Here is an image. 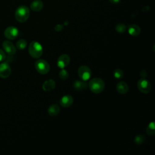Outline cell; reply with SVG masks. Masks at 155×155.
Returning <instances> with one entry per match:
<instances>
[{"mask_svg": "<svg viewBox=\"0 0 155 155\" xmlns=\"http://www.w3.org/2000/svg\"><path fill=\"white\" fill-rule=\"evenodd\" d=\"M6 58V55L4 50L0 48V62L4 61Z\"/></svg>", "mask_w": 155, "mask_h": 155, "instance_id": "cb8c5ba5", "label": "cell"}, {"mask_svg": "<svg viewBox=\"0 0 155 155\" xmlns=\"http://www.w3.org/2000/svg\"><path fill=\"white\" fill-rule=\"evenodd\" d=\"M128 31L130 35L133 36H137L140 33V28L137 25L131 24L128 25Z\"/></svg>", "mask_w": 155, "mask_h": 155, "instance_id": "5bb4252c", "label": "cell"}, {"mask_svg": "<svg viewBox=\"0 0 155 155\" xmlns=\"http://www.w3.org/2000/svg\"><path fill=\"white\" fill-rule=\"evenodd\" d=\"M116 30L119 33H124L126 30V26L124 24H118L116 25Z\"/></svg>", "mask_w": 155, "mask_h": 155, "instance_id": "603a6c76", "label": "cell"}, {"mask_svg": "<svg viewBox=\"0 0 155 155\" xmlns=\"http://www.w3.org/2000/svg\"><path fill=\"white\" fill-rule=\"evenodd\" d=\"M137 88L142 93H148L151 90V84L144 78L140 79L137 82Z\"/></svg>", "mask_w": 155, "mask_h": 155, "instance_id": "8992f818", "label": "cell"}, {"mask_svg": "<svg viewBox=\"0 0 155 155\" xmlns=\"http://www.w3.org/2000/svg\"><path fill=\"white\" fill-rule=\"evenodd\" d=\"M116 90L120 94H126L129 90L128 85L125 82L121 81L118 82L116 86Z\"/></svg>", "mask_w": 155, "mask_h": 155, "instance_id": "4fadbf2b", "label": "cell"}, {"mask_svg": "<svg viewBox=\"0 0 155 155\" xmlns=\"http://www.w3.org/2000/svg\"><path fill=\"white\" fill-rule=\"evenodd\" d=\"M113 75L115 78L120 79V78H122V77L124 76V72L121 69L117 68L114 71Z\"/></svg>", "mask_w": 155, "mask_h": 155, "instance_id": "7402d4cb", "label": "cell"}, {"mask_svg": "<svg viewBox=\"0 0 155 155\" xmlns=\"http://www.w3.org/2000/svg\"><path fill=\"white\" fill-rule=\"evenodd\" d=\"M15 16L18 22H24L29 18L30 10L25 5H21L16 9Z\"/></svg>", "mask_w": 155, "mask_h": 155, "instance_id": "7a4b0ae2", "label": "cell"}, {"mask_svg": "<svg viewBox=\"0 0 155 155\" xmlns=\"http://www.w3.org/2000/svg\"><path fill=\"white\" fill-rule=\"evenodd\" d=\"M28 53L33 58H40L43 53V48L41 44L37 41L31 42L28 47Z\"/></svg>", "mask_w": 155, "mask_h": 155, "instance_id": "3957f363", "label": "cell"}, {"mask_svg": "<svg viewBox=\"0 0 155 155\" xmlns=\"http://www.w3.org/2000/svg\"><path fill=\"white\" fill-rule=\"evenodd\" d=\"M155 127H154V123L153 122H151L149 124V125L147 126V133L148 134L151 135V136H153L155 133V131H154Z\"/></svg>", "mask_w": 155, "mask_h": 155, "instance_id": "ffe728a7", "label": "cell"}, {"mask_svg": "<svg viewBox=\"0 0 155 155\" xmlns=\"http://www.w3.org/2000/svg\"><path fill=\"white\" fill-rule=\"evenodd\" d=\"M88 87L91 92L98 94L103 91L105 88L104 81L99 78H93L88 84Z\"/></svg>", "mask_w": 155, "mask_h": 155, "instance_id": "6da1fadb", "label": "cell"}, {"mask_svg": "<svg viewBox=\"0 0 155 155\" xmlns=\"http://www.w3.org/2000/svg\"><path fill=\"white\" fill-rule=\"evenodd\" d=\"M42 89L45 91H50L56 87V82L53 79H48L42 84Z\"/></svg>", "mask_w": 155, "mask_h": 155, "instance_id": "7c38bea8", "label": "cell"}, {"mask_svg": "<svg viewBox=\"0 0 155 155\" xmlns=\"http://www.w3.org/2000/svg\"><path fill=\"white\" fill-rule=\"evenodd\" d=\"M27 42L24 39H19L16 42V48L18 50H22L25 49L26 48V47H27Z\"/></svg>", "mask_w": 155, "mask_h": 155, "instance_id": "ac0fdd59", "label": "cell"}, {"mask_svg": "<svg viewBox=\"0 0 155 155\" xmlns=\"http://www.w3.org/2000/svg\"><path fill=\"white\" fill-rule=\"evenodd\" d=\"M19 34L18 29L14 26H10L5 28L4 31L5 37L10 40L16 39Z\"/></svg>", "mask_w": 155, "mask_h": 155, "instance_id": "52a82bcc", "label": "cell"}, {"mask_svg": "<svg viewBox=\"0 0 155 155\" xmlns=\"http://www.w3.org/2000/svg\"><path fill=\"white\" fill-rule=\"evenodd\" d=\"M70 62V58L67 54H61L57 60V65L61 68L66 67Z\"/></svg>", "mask_w": 155, "mask_h": 155, "instance_id": "30bf717a", "label": "cell"}, {"mask_svg": "<svg viewBox=\"0 0 155 155\" xmlns=\"http://www.w3.org/2000/svg\"><path fill=\"white\" fill-rule=\"evenodd\" d=\"M2 48L9 55H13L16 53V48L15 47V45L13 44L12 42H11L9 41H4L2 42Z\"/></svg>", "mask_w": 155, "mask_h": 155, "instance_id": "9c48e42d", "label": "cell"}, {"mask_svg": "<svg viewBox=\"0 0 155 155\" xmlns=\"http://www.w3.org/2000/svg\"><path fill=\"white\" fill-rule=\"evenodd\" d=\"M60 111L59 107L56 104L51 105L48 108V113L51 116H56Z\"/></svg>", "mask_w": 155, "mask_h": 155, "instance_id": "2e32d148", "label": "cell"}, {"mask_svg": "<svg viewBox=\"0 0 155 155\" xmlns=\"http://www.w3.org/2000/svg\"><path fill=\"white\" fill-rule=\"evenodd\" d=\"M88 85L85 81H76L73 84L74 88L77 90H84L87 88Z\"/></svg>", "mask_w": 155, "mask_h": 155, "instance_id": "e0dca14e", "label": "cell"}, {"mask_svg": "<svg viewBox=\"0 0 155 155\" xmlns=\"http://www.w3.org/2000/svg\"><path fill=\"white\" fill-rule=\"evenodd\" d=\"M63 28V25H61V24H58L55 26L54 27V30L56 31H59L61 30H62Z\"/></svg>", "mask_w": 155, "mask_h": 155, "instance_id": "d4e9b609", "label": "cell"}, {"mask_svg": "<svg viewBox=\"0 0 155 155\" xmlns=\"http://www.w3.org/2000/svg\"><path fill=\"white\" fill-rule=\"evenodd\" d=\"M78 73L79 78L82 81L88 80L91 76V71L90 68L87 65H81L78 70Z\"/></svg>", "mask_w": 155, "mask_h": 155, "instance_id": "5b68a950", "label": "cell"}, {"mask_svg": "<svg viewBox=\"0 0 155 155\" xmlns=\"http://www.w3.org/2000/svg\"><path fill=\"white\" fill-rule=\"evenodd\" d=\"M35 67L36 71L41 74H46L50 70V65L44 59H38L35 62Z\"/></svg>", "mask_w": 155, "mask_h": 155, "instance_id": "277c9868", "label": "cell"}, {"mask_svg": "<svg viewBox=\"0 0 155 155\" xmlns=\"http://www.w3.org/2000/svg\"><path fill=\"white\" fill-rule=\"evenodd\" d=\"M109 1L112 4H117L119 2L120 0H109Z\"/></svg>", "mask_w": 155, "mask_h": 155, "instance_id": "484cf974", "label": "cell"}, {"mask_svg": "<svg viewBox=\"0 0 155 155\" xmlns=\"http://www.w3.org/2000/svg\"><path fill=\"white\" fill-rule=\"evenodd\" d=\"M146 139V137L143 134H139L137 135L134 137V143L137 145H141L142 144Z\"/></svg>", "mask_w": 155, "mask_h": 155, "instance_id": "d6986e66", "label": "cell"}, {"mask_svg": "<svg viewBox=\"0 0 155 155\" xmlns=\"http://www.w3.org/2000/svg\"><path fill=\"white\" fill-rule=\"evenodd\" d=\"M43 3L41 0H35L30 4V8L35 12H39L43 8Z\"/></svg>", "mask_w": 155, "mask_h": 155, "instance_id": "9a60e30c", "label": "cell"}, {"mask_svg": "<svg viewBox=\"0 0 155 155\" xmlns=\"http://www.w3.org/2000/svg\"><path fill=\"white\" fill-rule=\"evenodd\" d=\"M12 72L11 68L7 62H2L0 64V77L1 78H8Z\"/></svg>", "mask_w": 155, "mask_h": 155, "instance_id": "ba28073f", "label": "cell"}, {"mask_svg": "<svg viewBox=\"0 0 155 155\" xmlns=\"http://www.w3.org/2000/svg\"><path fill=\"white\" fill-rule=\"evenodd\" d=\"M59 77L62 80H66L68 78V73L66 70L62 68L59 73Z\"/></svg>", "mask_w": 155, "mask_h": 155, "instance_id": "44dd1931", "label": "cell"}, {"mask_svg": "<svg viewBox=\"0 0 155 155\" xmlns=\"http://www.w3.org/2000/svg\"><path fill=\"white\" fill-rule=\"evenodd\" d=\"M73 103V98L71 95L67 94L62 96L60 100V104L62 107L67 108L70 107Z\"/></svg>", "mask_w": 155, "mask_h": 155, "instance_id": "8fae6325", "label": "cell"}]
</instances>
